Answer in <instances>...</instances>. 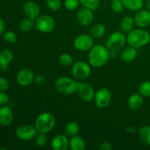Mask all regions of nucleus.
Instances as JSON below:
<instances>
[{
	"label": "nucleus",
	"mask_w": 150,
	"mask_h": 150,
	"mask_svg": "<svg viewBox=\"0 0 150 150\" xmlns=\"http://www.w3.org/2000/svg\"><path fill=\"white\" fill-rule=\"evenodd\" d=\"M46 4L52 11H58L62 7L61 0H46Z\"/></svg>",
	"instance_id": "nucleus-32"
},
{
	"label": "nucleus",
	"mask_w": 150,
	"mask_h": 150,
	"mask_svg": "<svg viewBox=\"0 0 150 150\" xmlns=\"http://www.w3.org/2000/svg\"><path fill=\"white\" fill-rule=\"evenodd\" d=\"M135 25L136 23H135L134 18L131 16H125L120 22L121 29L123 32H127V33L134 29Z\"/></svg>",
	"instance_id": "nucleus-23"
},
{
	"label": "nucleus",
	"mask_w": 150,
	"mask_h": 150,
	"mask_svg": "<svg viewBox=\"0 0 150 150\" xmlns=\"http://www.w3.org/2000/svg\"><path fill=\"white\" fill-rule=\"evenodd\" d=\"M105 31H106V29L103 24L96 23L91 28L90 35L95 38H100L105 35Z\"/></svg>",
	"instance_id": "nucleus-26"
},
{
	"label": "nucleus",
	"mask_w": 150,
	"mask_h": 150,
	"mask_svg": "<svg viewBox=\"0 0 150 150\" xmlns=\"http://www.w3.org/2000/svg\"><path fill=\"white\" fill-rule=\"evenodd\" d=\"M79 83L67 76H61L55 81V88L59 93L63 95H73L77 92Z\"/></svg>",
	"instance_id": "nucleus-4"
},
{
	"label": "nucleus",
	"mask_w": 150,
	"mask_h": 150,
	"mask_svg": "<svg viewBox=\"0 0 150 150\" xmlns=\"http://www.w3.org/2000/svg\"><path fill=\"white\" fill-rule=\"evenodd\" d=\"M127 42L129 45L136 48H142L150 41V34L143 28L133 29L127 33Z\"/></svg>",
	"instance_id": "nucleus-2"
},
{
	"label": "nucleus",
	"mask_w": 150,
	"mask_h": 150,
	"mask_svg": "<svg viewBox=\"0 0 150 150\" xmlns=\"http://www.w3.org/2000/svg\"><path fill=\"white\" fill-rule=\"evenodd\" d=\"M83 7L89 8L92 11L98 10L100 4V0H79Z\"/></svg>",
	"instance_id": "nucleus-29"
},
{
	"label": "nucleus",
	"mask_w": 150,
	"mask_h": 150,
	"mask_svg": "<svg viewBox=\"0 0 150 150\" xmlns=\"http://www.w3.org/2000/svg\"><path fill=\"white\" fill-rule=\"evenodd\" d=\"M125 8L130 11L137 12L142 10L144 5V0H121Z\"/></svg>",
	"instance_id": "nucleus-20"
},
{
	"label": "nucleus",
	"mask_w": 150,
	"mask_h": 150,
	"mask_svg": "<svg viewBox=\"0 0 150 150\" xmlns=\"http://www.w3.org/2000/svg\"><path fill=\"white\" fill-rule=\"evenodd\" d=\"M94 14L92 10L86 7H81L77 13V21L81 26H87L92 23Z\"/></svg>",
	"instance_id": "nucleus-13"
},
{
	"label": "nucleus",
	"mask_w": 150,
	"mask_h": 150,
	"mask_svg": "<svg viewBox=\"0 0 150 150\" xmlns=\"http://www.w3.org/2000/svg\"><path fill=\"white\" fill-rule=\"evenodd\" d=\"M73 45L76 50L81 52L89 51L94 46L93 37L91 35L82 34L76 37L73 42Z\"/></svg>",
	"instance_id": "nucleus-9"
},
{
	"label": "nucleus",
	"mask_w": 150,
	"mask_h": 150,
	"mask_svg": "<svg viewBox=\"0 0 150 150\" xmlns=\"http://www.w3.org/2000/svg\"><path fill=\"white\" fill-rule=\"evenodd\" d=\"M144 98L140 93L132 94L127 100V105L133 111L139 109L143 105Z\"/></svg>",
	"instance_id": "nucleus-18"
},
{
	"label": "nucleus",
	"mask_w": 150,
	"mask_h": 150,
	"mask_svg": "<svg viewBox=\"0 0 150 150\" xmlns=\"http://www.w3.org/2000/svg\"><path fill=\"white\" fill-rule=\"evenodd\" d=\"M112 100L111 91L107 88H100L95 92V103L99 108H105L110 105Z\"/></svg>",
	"instance_id": "nucleus-10"
},
{
	"label": "nucleus",
	"mask_w": 150,
	"mask_h": 150,
	"mask_svg": "<svg viewBox=\"0 0 150 150\" xmlns=\"http://www.w3.org/2000/svg\"><path fill=\"white\" fill-rule=\"evenodd\" d=\"M13 59V53L10 49H4L0 51V67H7Z\"/></svg>",
	"instance_id": "nucleus-22"
},
{
	"label": "nucleus",
	"mask_w": 150,
	"mask_h": 150,
	"mask_svg": "<svg viewBox=\"0 0 150 150\" xmlns=\"http://www.w3.org/2000/svg\"><path fill=\"white\" fill-rule=\"evenodd\" d=\"M69 148L71 150H84L86 149V142L81 136H73L70 139Z\"/></svg>",
	"instance_id": "nucleus-21"
},
{
	"label": "nucleus",
	"mask_w": 150,
	"mask_h": 150,
	"mask_svg": "<svg viewBox=\"0 0 150 150\" xmlns=\"http://www.w3.org/2000/svg\"><path fill=\"white\" fill-rule=\"evenodd\" d=\"M35 25V21L29 18H26L22 19L19 23V28L23 32H29Z\"/></svg>",
	"instance_id": "nucleus-27"
},
{
	"label": "nucleus",
	"mask_w": 150,
	"mask_h": 150,
	"mask_svg": "<svg viewBox=\"0 0 150 150\" xmlns=\"http://www.w3.org/2000/svg\"><path fill=\"white\" fill-rule=\"evenodd\" d=\"M99 149L100 150H111L113 149L112 145L110 142H104L100 145Z\"/></svg>",
	"instance_id": "nucleus-38"
},
{
	"label": "nucleus",
	"mask_w": 150,
	"mask_h": 150,
	"mask_svg": "<svg viewBox=\"0 0 150 150\" xmlns=\"http://www.w3.org/2000/svg\"><path fill=\"white\" fill-rule=\"evenodd\" d=\"M111 57V51L105 45H95L89 51L88 62L95 68L103 67L107 64Z\"/></svg>",
	"instance_id": "nucleus-1"
},
{
	"label": "nucleus",
	"mask_w": 150,
	"mask_h": 150,
	"mask_svg": "<svg viewBox=\"0 0 150 150\" xmlns=\"http://www.w3.org/2000/svg\"><path fill=\"white\" fill-rule=\"evenodd\" d=\"M137 50L136 48L129 45L122 50L121 53V59L123 62L126 63L132 62L136 59L137 57Z\"/></svg>",
	"instance_id": "nucleus-19"
},
{
	"label": "nucleus",
	"mask_w": 150,
	"mask_h": 150,
	"mask_svg": "<svg viewBox=\"0 0 150 150\" xmlns=\"http://www.w3.org/2000/svg\"><path fill=\"white\" fill-rule=\"evenodd\" d=\"M77 92L81 99L85 102H91L95 98V92L93 86L86 82L79 83Z\"/></svg>",
	"instance_id": "nucleus-11"
},
{
	"label": "nucleus",
	"mask_w": 150,
	"mask_h": 150,
	"mask_svg": "<svg viewBox=\"0 0 150 150\" xmlns=\"http://www.w3.org/2000/svg\"><path fill=\"white\" fill-rule=\"evenodd\" d=\"M79 4H80L79 0H65L64 1V7L70 11L76 10L79 7Z\"/></svg>",
	"instance_id": "nucleus-33"
},
{
	"label": "nucleus",
	"mask_w": 150,
	"mask_h": 150,
	"mask_svg": "<svg viewBox=\"0 0 150 150\" xmlns=\"http://www.w3.org/2000/svg\"><path fill=\"white\" fill-rule=\"evenodd\" d=\"M55 21L49 15H41L35 20V26L42 33H50L55 28Z\"/></svg>",
	"instance_id": "nucleus-6"
},
{
	"label": "nucleus",
	"mask_w": 150,
	"mask_h": 150,
	"mask_svg": "<svg viewBox=\"0 0 150 150\" xmlns=\"http://www.w3.org/2000/svg\"><path fill=\"white\" fill-rule=\"evenodd\" d=\"M133 18L138 27L144 29L150 24V10L142 9L136 12Z\"/></svg>",
	"instance_id": "nucleus-16"
},
{
	"label": "nucleus",
	"mask_w": 150,
	"mask_h": 150,
	"mask_svg": "<svg viewBox=\"0 0 150 150\" xmlns=\"http://www.w3.org/2000/svg\"><path fill=\"white\" fill-rule=\"evenodd\" d=\"M59 62L64 67H68L73 64V58L71 54L67 53H63L59 57Z\"/></svg>",
	"instance_id": "nucleus-28"
},
{
	"label": "nucleus",
	"mask_w": 150,
	"mask_h": 150,
	"mask_svg": "<svg viewBox=\"0 0 150 150\" xmlns=\"http://www.w3.org/2000/svg\"><path fill=\"white\" fill-rule=\"evenodd\" d=\"M35 128L38 133H48L54 128L56 125V118L51 113L43 112L36 117L35 120Z\"/></svg>",
	"instance_id": "nucleus-3"
},
{
	"label": "nucleus",
	"mask_w": 150,
	"mask_h": 150,
	"mask_svg": "<svg viewBox=\"0 0 150 150\" xmlns=\"http://www.w3.org/2000/svg\"><path fill=\"white\" fill-rule=\"evenodd\" d=\"M4 29H5V24L1 18H0V35H2L4 32Z\"/></svg>",
	"instance_id": "nucleus-40"
},
{
	"label": "nucleus",
	"mask_w": 150,
	"mask_h": 150,
	"mask_svg": "<svg viewBox=\"0 0 150 150\" xmlns=\"http://www.w3.org/2000/svg\"><path fill=\"white\" fill-rule=\"evenodd\" d=\"M10 83L7 79L0 77V91H6L9 89Z\"/></svg>",
	"instance_id": "nucleus-37"
},
{
	"label": "nucleus",
	"mask_w": 150,
	"mask_h": 150,
	"mask_svg": "<svg viewBox=\"0 0 150 150\" xmlns=\"http://www.w3.org/2000/svg\"><path fill=\"white\" fill-rule=\"evenodd\" d=\"M145 4H146V7L149 10H150V0H145L144 1Z\"/></svg>",
	"instance_id": "nucleus-42"
},
{
	"label": "nucleus",
	"mask_w": 150,
	"mask_h": 150,
	"mask_svg": "<svg viewBox=\"0 0 150 150\" xmlns=\"http://www.w3.org/2000/svg\"><path fill=\"white\" fill-rule=\"evenodd\" d=\"M17 35L13 31H7L4 34V40L8 43H14L17 41Z\"/></svg>",
	"instance_id": "nucleus-34"
},
{
	"label": "nucleus",
	"mask_w": 150,
	"mask_h": 150,
	"mask_svg": "<svg viewBox=\"0 0 150 150\" xmlns=\"http://www.w3.org/2000/svg\"><path fill=\"white\" fill-rule=\"evenodd\" d=\"M139 139L145 145H150V126L145 125L141 127L139 132Z\"/></svg>",
	"instance_id": "nucleus-25"
},
{
	"label": "nucleus",
	"mask_w": 150,
	"mask_h": 150,
	"mask_svg": "<svg viewBox=\"0 0 150 150\" xmlns=\"http://www.w3.org/2000/svg\"><path fill=\"white\" fill-rule=\"evenodd\" d=\"M35 81L38 84H42L46 81V79L42 75H38L35 76Z\"/></svg>",
	"instance_id": "nucleus-39"
},
{
	"label": "nucleus",
	"mask_w": 150,
	"mask_h": 150,
	"mask_svg": "<svg viewBox=\"0 0 150 150\" xmlns=\"http://www.w3.org/2000/svg\"><path fill=\"white\" fill-rule=\"evenodd\" d=\"M9 102V96L4 91H0V106L6 105Z\"/></svg>",
	"instance_id": "nucleus-36"
},
{
	"label": "nucleus",
	"mask_w": 150,
	"mask_h": 150,
	"mask_svg": "<svg viewBox=\"0 0 150 150\" xmlns=\"http://www.w3.org/2000/svg\"><path fill=\"white\" fill-rule=\"evenodd\" d=\"M13 120V112L10 106L7 105L0 108V125L7 127L11 125Z\"/></svg>",
	"instance_id": "nucleus-17"
},
{
	"label": "nucleus",
	"mask_w": 150,
	"mask_h": 150,
	"mask_svg": "<svg viewBox=\"0 0 150 150\" xmlns=\"http://www.w3.org/2000/svg\"><path fill=\"white\" fill-rule=\"evenodd\" d=\"M23 13L27 18L35 21L40 14V7L39 4L33 1H28L23 6Z\"/></svg>",
	"instance_id": "nucleus-15"
},
{
	"label": "nucleus",
	"mask_w": 150,
	"mask_h": 150,
	"mask_svg": "<svg viewBox=\"0 0 150 150\" xmlns=\"http://www.w3.org/2000/svg\"><path fill=\"white\" fill-rule=\"evenodd\" d=\"M38 130L35 125H22L16 130L15 134L19 140L28 142L34 139L38 134Z\"/></svg>",
	"instance_id": "nucleus-8"
},
{
	"label": "nucleus",
	"mask_w": 150,
	"mask_h": 150,
	"mask_svg": "<svg viewBox=\"0 0 150 150\" xmlns=\"http://www.w3.org/2000/svg\"><path fill=\"white\" fill-rule=\"evenodd\" d=\"M127 132H128V133H134V132H135L134 127H132V126H130V127H127Z\"/></svg>",
	"instance_id": "nucleus-41"
},
{
	"label": "nucleus",
	"mask_w": 150,
	"mask_h": 150,
	"mask_svg": "<svg viewBox=\"0 0 150 150\" xmlns=\"http://www.w3.org/2000/svg\"><path fill=\"white\" fill-rule=\"evenodd\" d=\"M70 145L68 136L64 134H58L51 140V146L54 150H67Z\"/></svg>",
	"instance_id": "nucleus-14"
},
{
	"label": "nucleus",
	"mask_w": 150,
	"mask_h": 150,
	"mask_svg": "<svg viewBox=\"0 0 150 150\" xmlns=\"http://www.w3.org/2000/svg\"><path fill=\"white\" fill-rule=\"evenodd\" d=\"M35 74L29 68H23L18 72L16 76L18 83L21 86H28L35 81Z\"/></svg>",
	"instance_id": "nucleus-12"
},
{
	"label": "nucleus",
	"mask_w": 150,
	"mask_h": 150,
	"mask_svg": "<svg viewBox=\"0 0 150 150\" xmlns=\"http://www.w3.org/2000/svg\"><path fill=\"white\" fill-rule=\"evenodd\" d=\"M35 144L38 147H44L48 143V137L46 133H38L35 136Z\"/></svg>",
	"instance_id": "nucleus-31"
},
{
	"label": "nucleus",
	"mask_w": 150,
	"mask_h": 150,
	"mask_svg": "<svg viewBox=\"0 0 150 150\" xmlns=\"http://www.w3.org/2000/svg\"><path fill=\"white\" fill-rule=\"evenodd\" d=\"M139 93L145 98H150V81L142 82L139 85Z\"/></svg>",
	"instance_id": "nucleus-30"
},
{
	"label": "nucleus",
	"mask_w": 150,
	"mask_h": 150,
	"mask_svg": "<svg viewBox=\"0 0 150 150\" xmlns=\"http://www.w3.org/2000/svg\"><path fill=\"white\" fill-rule=\"evenodd\" d=\"M111 1H115V0H111Z\"/></svg>",
	"instance_id": "nucleus-43"
},
{
	"label": "nucleus",
	"mask_w": 150,
	"mask_h": 150,
	"mask_svg": "<svg viewBox=\"0 0 150 150\" xmlns=\"http://www.w3.org/2000/svg\"><path fill=\"white\" fill-rule=\"evenodd\" d=\"M124 8L125 7L121 0H115V1H112V2H111V9H112L114 13H121V12H122Z\"/></svg>",
	"instance_id": "nucleus-35"
},
{
	"label": "nucleus",
	"mask_w": 150,
	"mask_h": 150,
	"mask_svg": "<svg viewBox=\"0 0 150 150\" xmlns=\"http://www.w3.org/2000/svg\"><path fill=\"white\" fill-rule=\"evenodd\" d=\"M80 126L76 122H70L64 127V133L68 137H73L79 134Z\"/></svg>",
	"instance_id": "nucleus-24"
},
{
	"label": "nucleus",
	"mask_w": 150,
	"mask_h": 150,
	"mask_svg": "<svg viewBox=\"0 0 150 150\" xmlns=\"http://www.w3.org/2000/svg\"><path fill=\"white\" fill-rule=\"evenodd\" d=\"M71 72L76 79L84 80L91 75L92 69L89 63L84 61H77L72 64Z\"/></svg>",
	"instance_id": "nucleus-7"
},
{
	"label": "nucleus",
	"mask_w": 150,
	"mask_h": 150,
	"mask_svg": "<svg viewBox=\"0 0 150 150\" xmlns=\"http://www.w3.org/2000/svg\"><path fill=\"white\" fill-rule=\"evenodd\" d=\"M127 42V38L121 32H114L110 35L106 41V47L111 52L122 49Z\"/></svg>",
	"instance_id": "nucleus-5"
}]
</instances>
